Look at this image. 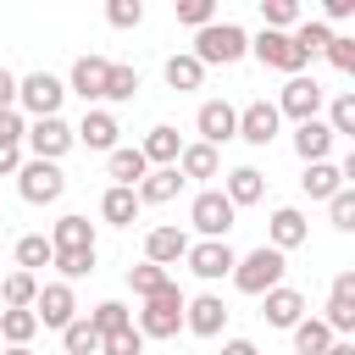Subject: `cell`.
<instances>
[{
    "label": "cell",
    "mask_w": 355,
    "mask_h": 355,
    "mask_svg": "<svg viewBox=\"0 0 355 355\" xmlns=\"http://www.w3.org/2000/svg\"><path fill=\"white\" fill-rule=\"evenodd\" d=\"M33 316L44 322V327H72L78 322V300H72V288L67 283H50V288H39V300H33Z\"/></svg>",
    "instance_id": "obj_13"
},
{
    "label": "cell",
    "mask_w": 355,
    "mask_h": 355,
    "mask_svg": "<svg viewBox=\"0 0 355 355\" xmlns=\"http://www.w3.org/2000/svg\"><path fill=\"white\" fill-rule=\"evenodd\" d=\"M322 11H327V22H344V17H355V0H327Z\"/></svg>",
    "instance_id": "obj_51"
},
{
    "label": "cell",
    "mask_w": 355,
    "mask_h": 355,
    "mask_svg": "<svg viewBox=\"0 0 355 355\" xmlns=\"http://www.w3.org/2000/svg\"><path fill=\"white\" fill-rule=\"evenodd\" d=\"M28 144H33V161H61V155L78 144V133H72L61 116H39V122L28 128Z\"/></svg>",
    "instance_id": "obj_9"
},
{
    "label": "cell",
    "mask_w": 355,
    "mask_h": 355,
    "mask_svg": "<svg viewBox=\"0 0 355 355\" xmlns=\"http://www.w3.org/2000/svg\"><path fill=\"white\" fill-rule=\"evenodd\" d=\"M139 150H144V161H155V166H178V155H183V144H178V128H166V122H161V128H150Z\"/></svg>",
    "instance_id": "obj_23"
},
{
    "label": "cell",
    "mask_w": 355,
    "mask_h": 355,
    "mask_svg": "<svg viewBox=\"0 0 355 355\" xmlns=\"http://www.w3.org/2000/svg\"><path fill=\"white\" fill-rule=\"evenodd\" d=\"M178 22H189V28H211V22H216V6H211V0H178Z\"/></svg>",
    "instance_id": "obj_43"
},
{
    "label": "cell",
    "mask_w": 355,
    "mask_h": 355,
    "mask_svg": "<svg viewBox=\"0 0 355 355\" xmlns=\"http://www.w3.org/2000/svg\"><path fill=\"white\" fill-rule=\"evenodd\" d=\"M233 200L222 194V189H205V194H194V205H189V222H194V233H205V239H227V227H233Z\"/></svg>",
    "instance_id": "obj_5"
},
{
    "label": "cell",
    "mask_w": 355,
    "mask_h": 355,
    "mask_svg": "<svg viewBox=\"0 0 355 355\" xmlns=\"http://www.w3.org/2000/svg\"><path fill=\"white\" fill-rule=\"evenodd\" d=\"M28 128H22V111H0V144H22Z\"/></svg>",
    "instance_id": "obj_48"
},
{
    "label": "cell",
    "mask_w": 355,
    "mask_h": 355,
    "mask_svg": "<svg viewBox=\"0 0 355 355\" xmlns=\"http://www.w3.org/2000/svg\"><path fill=\"white\" fill-rule=\"evenodd\" d=\"M222 322H227V305H222L216 294H200V300H189V311H183V327L200 333V338H216Z\"/></svg>",
    "instance_id": "obj_17"
},
{
    "label": "cell",
    "mask_w": 355,
    "mask_h": 355,
    "mask_svg": "<svg viewBox=\"0 0 355 355\" xmlns=\"http://www.w3.org/2000/svg\"><path fill=\"white\" fill-rule=\"evenodd\" d=\"M17 189H22V200H28V205H50V200H61L67 178H61V166H55V161H28V166L17 172Z\"/></svg>",
    "instance_id": "obj_7"
},
{
    "label": "cell",
    "mask_w": 355,
    "mask_h": 355,
    "mask_svg": "<svg viewBox=\"0 0 355 355\" xmlns=\"http://www.w3.org/2000/svg\"><path fill=\"white\" fill-rule=\"evenodd\" d=\"M244 50H250V33H244L239 22H211V28L194 33V50H189V55H194L200 67H227V61H239Z\"/></svg>",
    "instance_id": "obj_1"
},
{
    "label": "cell",
    "mask_w": 355,
    "mask_h": 355,
    "mask_svg": "<svg viewBox=\"0 0 355 355\" xmlns=\"http://www.w3.org/2000/svg\"><path fill=\"white\" fill-rule=\"evenodd\" d=\"M189 255V233L183 227H150V239H144V261H155V266H178Z\"/></svg>",
    "instance_id": "obj_16"
},
{
    "label": "cell",
    "mask_w": 355,
    "mask_h": 355,
    "mask_svg": "<svg viewBox=\"0 0 355 355\" xmlns=\"http://www.w3.org/2000/svg\"><path fill=\"white\" fill-rule=\"evenodd\" d=\"M50 244H55V250H94V227H89V216H61Z\"/></svg>",
    "instance_id": "obj_30"
},
{
    "label": "cell",
    "mask_w": 355,
    "mask_h": 355,
    "mask_svg": "<svg viewBox=\"0 0 355 355\" xmlns=\"http://www.w3.org/2000/svg\"><path fill=\"white\" fill-rule=\"evenodd\" d=\"M327 61H333L338 72L355 78V39H333V44H327Z\"/></svg>",
    "instance_id": "obj_47"
},
{
    "label": "cell",
    "mask_w": 355,
    "mask_h": 355,
    "mask_svg": "<svg viewBox=\"0 0 355 355\" xmlns=\"http://www.w3.org/2000/svg\"><path fill=\"white\" fill-rule=\"evenodd\" d=\"M327 355H355V344H338V338H333V349H327Z\"/></svg>",
    "instance_id": "obj_54"
},
{
    "label": "cell",
    "mask_w": 355,
    "mask_h": 355,
    "mask_svg": "<svg viewBox=\"0 0 355 355\" xmlns=\"http://www.w3.org/2000/svg\"><path fill=\"white\" fill-rule=\"evenodd\" d=\"M200 78H205V67H200L194 55H172V61H166V83H172V89H200Z\"/></svg>",
    "instance_id": "obj_37"
},
{
    "label": "cell",
    "mask_w": 355,
    "mask_h": 355,
    "mask_svg": "<svg viewBox=\"0 0 355 355\" xmlns=\"http://www.w3.org/2000/svg\"><path fill=\"white\" fill-rule=\"evenodd\" d=\"M72 133H78V139H83L89 150H105V155H111V150H116V133H122V128H116V116H111V111H83V122H78Z\"/></svg>",
    "instance_id": "obj_18"
},
{
    "label": "cell",
    "mask_w": 355,
    "mask_h": 355,
    "mask_svg": "<svg viewBox=\"0 0 355 355\" xmlns=\"http://www.w3.org/2000/svg\"><path fill=\"white\" fill-rule=\"evenodd\" d=\"M294 150H300L305 166H311V161H327V150H333V128H327V122H300V128H294Z\"/></svg>",
    "instance_id": "obj_21"
},
{
    "label": "cell",
    "mask_w": 355,
    "mask_h": 355,
    "mask_svg": "<svg viewBox=\"0 0 355 355\" xmlns=\"http://www.w3.org/2000/svg\"><path fill=\"white\" fill-rule=\"evenodd\" d=\"M128 283H133V294H139V300H150V294H161L172 277H166V266L144 261V266H128Z\"/></svg>",
    "instance_id": "obj_35"
},
{
    "label": "cell",
    "mask_w": 355,
    "mask_h": 355,
    "mask_svg": "<svg viewBox=\"0 0 355 355\" xmlns=\"http://www.w3.org/2000/svg\"><path fill=\"white\" fill-rule=\"evenodd\" d=\"M0 172H22V144H0Z\"/></svg>",
    "instance_id": "obj_50"
},
{
    "label": "cell",
    "mask_w": 355,
    "mask_h": 355,
    "mask_svg": "<svg viewBox=\"0 0 355 355\" xmlns=\"http://www.w3.org/2000/svg\"><path fill=\"white\" fill-rule=\"evenodd\" d=\"M250 50H255V61H261V67H277V72H288V78H300V72H305V50H300L288 33L261 28V33L250 39Z\"/></svg>",
    "instance_id": "obj_4"
},
{
    "label": "cell",
    "mask_w": 355,
    "mask_h": 355,
    "mask_svg": "<svg viewBox=\"0 0 355 355\" xmlns=\"http://www.w3.org/2000/svg\"><path fill=\"white\" fill-rule=\"evenodd\" d=\"M222 355H261V349H255L250 338H227V344H222Z\"/></svg>",
    "instance_id": "obj_52"
},
{
    "label": "cell",
    "mask_w": 355,
    "mask_h": 355,
    "mask_svg": "<svg viewBox=\"0 0 355 355\" xmlns=\"http://www.w3.org/2000/svg\"><path fill=\"white\" fill-rule=\"evenodd\" d=\"M194 128H200V144H227V139H239V111L227 105V100H205L200 105V116H194Z\"/></svg>",
    "instance_id": "obj_11"
},
{
    "label": "cell",
    "mask_w": 355,
    "mask_h": 355,
    "mask_svg": "<svg viewBox=\"0 0 355 355\" xmlns=\"http://www.w3.org/2000/svg\"><path fill=\"white\" fill-rule=\"evenodd\" d=\"M144 349V333L128 322V327H116V333H105L100 338V355H139Z\"/></svg>",
    "instance_id": "obj_39"
},
{
    "label": "cell",
    "mask_w": 355,
    "mask_h": 355,
    "mask_svg": "<svg viewBox=\"0 0 355 355\" xmlns=\"http://www.w3.org/2000/svg\"><path fill=\"white\" fill-rule=\"evenodd\" d=\"M183 311H189L183 288H178V283H166L161 294H150V300H144V311H139V333H144V338H172V333L183 327Z\"/></svg>",
    "instance_id": "obj_3"
},
{
    "label": "cell",
    "mask_w": 355,
    "mask_h": 355,
    "mask_svg": "<svg viewBox=\"0 0 355 355\" xmlns=\"http://www.w3.org/2000/svg\"><path fill=\"white\" fill-rule=\"evenodd\" d=\"M33 300H39V277L33 272H11L0 283V305L6 311H33Z\"/></svg>",
    "instance_id": "obj_27"
},
{
    "label": "cell",
    "mask_w": 355,
    "mask_h": 355,
    "mask_svg": "<svg viewBox=\"0 0 355 355\" xmlns=\"http://www.w3.org/2000/svg\"><path fill=\"white\" fill-rule=\"evenodd\" d=\"M50 266H61V277H89L94 272V250H55Z\"/></svg>",
    "instance_id": "obj_41"
},
{
    "label": "cell",
    "mask_w": 355,
    "mask_h": 355,
    "mask_svg": "<svg viewBox=\"0 0 355 355\" xmlns=\"http://www.w3.org/2000/svg\"><path fill=\"white\" fill-rule=\"evenodd\" d=\"M105 17H111V28H139V22H144V6H139V0H111Z\"/></svg>",
    "instance_id": "obj_44"
},
{
    "label": "cell",
    "mask_w": 355,
    "mask_h": 355,
    "mask_svg": "<svg viewBox=\"0 0 355 355\" xmlns=\"http://www.w3.org/2000/svg\"><path fill=\"white\" fill-rule=\"evenodd\" d=\"M288 39H294V44L305 50V61H316V55H327V44H333L338 33H333L327 22H300V28L288 33Z\"/></svg>",
    "instance_id": "obj_32"
},
{
    "label": "cell",
    "mask_w": 355,
    "mask_h": 355,
    "mask_svg": "<svg viewBox=\"0 0 355 355\" xmlns=\"http://www.w3.org/2000/svg\"><path fill=\"white\" fill-rule=\"evenodd\" d=\"M283 272H288L283 250L261 244V250H250V255L233 266V283H239V294H272V288H283Z\"/></svg>",
    "instance_id": "obj_2"
},
{
    "label": "cell",
    "mask_w": 355,
    "mask_h": 355,
    "mask_svg": "<svg viewBox=\"0 0 355 355\" xmlns=\"http://www.w3.org/2000/svg\"><path fill=\"white\" fill-rule=\"evenodd\" d=\"M266 322L272 327H300L305 322V294L300 288H272L266 294Z\"/></svg>",
    "instance_id": "obj_20"
},
{
    "label": "cell",
    "mask_w": 355,
    "mask_h": 355,
    "mask_svg": "<svg viewBox=\"0 0 355 355\" xmlns=\"http://www.w3.org/2000/svg\"><path fill=\"white\" fill-rule=\"evenodd\" d=\"M0 111H17V78L0 67Z\"/></svg>",
    "instance_id": "obj_49"
},
{
    "label": "cell",
    "mask_w": 355,
    "mask_h": 355,
    "mask_svg": "<svg viewBox=\"0 0 355 355\" xmlns=\"http://www.w3.org/2000/svg\"><path fill=\"white\" fill-rule=\"evenodd\" d=\"M178 172H183V178H216V150H211V144H183Z\"/></svg>",
    "instance_id": "obj_33"
},
{
    "label": "cell",
    "mask_w": 355,
    "mask_h": 355,
    "mask_svg": "<svg viewBox=\"0 0 355 355\" xmlns=\"http://www.w3.org/2000/svg\"><path fill=\"white\" fill-rule=\"evenodd\" d=\"M261 17H266V28H272V33L300 28V6H294V0H261Z\"/></svg>",
    "instance_id": "obj_36"
},
{
    "label": "cell",
    "mask_w": 355,
    "mask_h": 355,
    "mask_svg": "<svg viewBox=\"0 0 355 355\" xmlns=\"http://www.w3.org/2000/svg\"><path fill=\"white\" fill-rule=\"evenodd\" d=\"M305 233H311V227H305V216H300L294 205L272 211V250H283V255H288V250H300V244H305Z\"/></svg>",
    "instance_id": "obj_22"
},
{
    "label": "cell",
    "mask_w": 355,
    "mask_h": 355,
    "mask_svg": "<svg viewBox=\"0 0 355 355\" xmlns=\"http://www.w3.org/2000/svg\"><path fill=\"white\" fill-rule=\"evenodd\" d=\"M61 94H67V83L50 78V72H28V78L17 83V105L33 111V122H39V116H55V111H61Z\"/></svg>",
    "instance_id": "obj_6"
},
{
    "label": "cell",
    "mask_w": 355,
    "mask_h": 355,
    "mask_svg": "<svg viewBox=\"0 0 355 355\" xmlns=\"http://www.w3.org/2000/svg\"><path fill=\"white\" fill-rule=\"evenodd\" d=\"M316 105H322V83L316 78H288L283 83V94H277V111L283 116H294V122H316Z\"/></svg>",
    "instance_id": "obj_10"
},
{
    "label": "cell",
    "mask_w": 355,
    "mask_h": 355,
    "mask_svg": "<svg viewBox=\"0 0 355 355\" xmlns=\"http://www.w3.org/2000/svg\"><path fill=\"white\" fill-rule=\"evenodd\" d=\"M277 122H283V111H277L272 100H250V105L239 111V139H244V144H272V139H277Z\"/></svg>",
    "instance_id": "obj_12"
},
{
    "label": "cell",
    "mask_w": 355,
    "mask_h": 355,
    "mask_svg": "<svg viewBox=\"0 0 355 355\" xmlns=\"http://www.w3.org/2000/svg\"><path fill=\"white\" fill-rule=\"evenodd\" d=\"M327 128L355 139V94H338V100H333V116H327Z\"/></svg>",
    "instance_id": "obj_46"
},
{
    "label": "cell",
    "mask_w": 355,
    "mask_h": 355,
    "mask_svg": "<svg viewBox=\"0 0 355 355\" xmlns=\"http://www.w3.org/2000/svg\"><path fill=\"white\" fill-rule=\"evenodd\" d=\"M33 333H39V316L33 311H0V344L6 349H28Z\"/></svg>",
    "instance_id": "obj_28"
},
{
    "label": "cell",
    "mask_w": 355,
    "mask_h": 355,
    "mask_svg": "<svg viewBox=\"0 0 355 355\" xmlns=\"http://www.w3.org/2000/svg\"><path fill=\"white\" fill-rule=\"evenodd\" d=\"M111 67H116V61H105V55H83V61L72 67V94H83V100H105V89H111Z\"/></svg>",
    "instance_id": "obj_15"
},
{
    "label": "cell",
    "mask_w": 355,
    "mask_h": 355,
    "mask_svg": "<svg viewBox=\"0 0 355 355\" xmlns=\"http://www.w3.org/2000/svg\"><path fill=\"white\" fill-rule=\"evenodd\" d=\"M222 194L233 200V211H239V205H255V200L266 194V178H261L255 166H233V172H227V189H222Z\"/></svg>",
    "instance_id": "obj_25"
},
{
    "label": "cell",
    "mask_w": 355,
    "mask_h": 355,
    "mask_svg": "<svg viewBox=\"0 0 355 355\" xmlns=\"http://www.w3.org/2000/svg\"><path fill=\"white\" fill-rule=\"evenodd\" d=\"M178 189H183V172L178 166H155L133 194H139V205H166V200H178Z\"/></svg>",
    "instance_id": "obj_19"
},
{
    "label": "cell",
    "mask_w": 355,
    "mask_h": 355,
    "mask_svg": "<svg viewBox=\"0 0 355 355\" xmlns=\"http://www.w3.org/2000/svg\"><path fill=\"white\" fill-rule=\"evenodd\" d=\"M333 333H349L355 327V272H338L333 288H327V316H322Z\"/></svg>",
    "instance_id": "obj_14"
},
{
    "label": "cell",
    "mask_w": 355,
    "mask_h": 355,
    "mask_svg": "<svg viewBox=\"0 0 355 355\" xmlns=\"http://www.w3.org/2000/svg\"><path fill=\"white\" fill-rule=\"evenodd\" d=\"M50 261H55V244H50L44 233L17 239V272H39V266H50Z\"/></svg>",
    "instance_id": "obj_31"
},
{
    "label": "cell",
    "mask_w": 355,
    "mask_h": 355,
    "mask_svg": "<svg viewBox=\"0 0 355 355\" xmlns=\"http://www.w3.org/2000/svg\"><path fill=\"white\" fill-rule=\"evenodd\" d=\"M100 216H105V222H116V227H128V222L139 216V194L111 183V189H105V200H100Z\"/></svg>",
    "instance_id": "obj_29"
},
{
    "label": "cell",
    "mask_w": 355,
    "mask_h": 355,
    "mask_svg": "<svg viewBox=\"0 0 355 355\" xmlns=\"http://www.w3.org/2000/svg\"><path fill=\"white\" fill-rule=\"evenodd\" d=\"M111 178H116V189H139V183L150 178L144 150H139V144H133V150H111Z\"/></svg>",
    "instance_id": "obj_24"
},
{
    "label": "cell",
    "mask_w": 355,
    "mask_h": 355,
    "mask_svg": "<svg viewBox=\"0 0 355 355\" xmlns=\"http://www.w3.org/2000/svg\"><path fill=\"white\" fill-rule=\"evenodd\" d=\"M294 349L300 355H327L333 349V327L327 322H300L294 327Z\"/></svg>",
    "instance_id": "obj_34"
},
{
    "label": "cell",
    "mask_w": 355,
    "mask_h": 355,
    "mask_svg": "<svg viewBox=\"0 0 355 355\" xmlns=\"http://www.w3.org/2000/svg\"><path fill=\"white\" fill-rule=\"evenodd\" d=\"M189 272L194 277H205V283H216V277H227L233 266H239V255L227 250V239H200V244H189Z\"/></svg>",
    "instance_id": "obj_8"
},
{
    "label": "cell",
    "mask_w": 355,
    "mask_h": 355,
    "mask_svg": "<svg viewBox=\"0 0 355 355\" xmlns=\"http://www.w3.org/2000/svg\"><path fill=\"white\" fill-rule=\"evenodd\" d=\"M338 178H344V189H355V150L344 155V166H338Z\"/></svg>",
    "instance_id": "obj_53"
},
{
    "label": "cell",
    "mask_w": 355,
    "mask_h": 355,
    "mask_svg": "<svg viewBox=\"0 0 355 355\" xmlns=\"http://www.w3.org/2000/svg\"><path fill=\"white\" fill-rule=\"evenodd\" d=\"M300 189H305L311 200H333V194L344 189V178H338V166H333V161H311V166H305V178H300Z\"/></svg>",
    "instance_id": "obj_26"
},
{
    "label": "cell",
    "mask_w": 355,
    "mask_h": 355,
    "mask_svg": "<svg viewBox=\"0 0 355 355\" xmlns=\"http://www.w3.org/2000/svg\"><path fill=\"white\" fill-rule=\"evenodd\" d=\"M89 327H94L100 338H105V333H116V327H128V305H122V300H105V305H94Z\"/></svg>",
    "instance_id": "obj_40"
},
{
    "label": "cell",
    "mask_w": 355,
    "mask_h": 355,
    "mask_svg": "<svg viewBox=\"0 0 355 355\" xmlns=\"http://www.w3.org/2000/svg\"><path fill=\"white\" fill-rule=\"evenodd\" d=\"M327 211H333V227H338V233H355V189H338V194L327 200Z\"/></svg>",
    "instance_id": "obj_42"
},
{
    "label": "cell",
    "mask_w": 355,
    "mask_h": 355,
    "mask_svg": "<svg viewBox=\"0 0 355 355\" xmlns=\"http://www.w3.org/2000/svg\"><path fill=\"white\" fill-rule=\"evenodd\" d=\"M0 355H33V349H0Z\"/></svg>",
    "instance_id": "obj_55"
},
{
    "label": "cell",
    "mask_w": 355,
    "mask_h": 355,
    "mask_svg": "<svg viewBox=\"0 0 355 355\" xmlns=\"http://www.w3.org/2000/svg\"><path fill=\"white\" fill-rule=\"evenodd\" d=\"M61 344H67V355H94V349H100V333L89 327V316H78V322L61 333Z\"/></svg>",
    "instance_id": "obj_38"
},
{
    "label": "cell",
    "mask_w": 355,
    "mask_h": 355,
    "mask_svg": "<svg viewBox=\"0 0 355 355\" xmlns=\"http://www.w3.org/2000/svg\"><path fill=\"white\" fill-rule=\"evenodd\" d=\"M139 94V72L133 67H111V89H105V100H133Z\"/></svg>",
    "instance_id": "obj_45"
}]
</instances>
